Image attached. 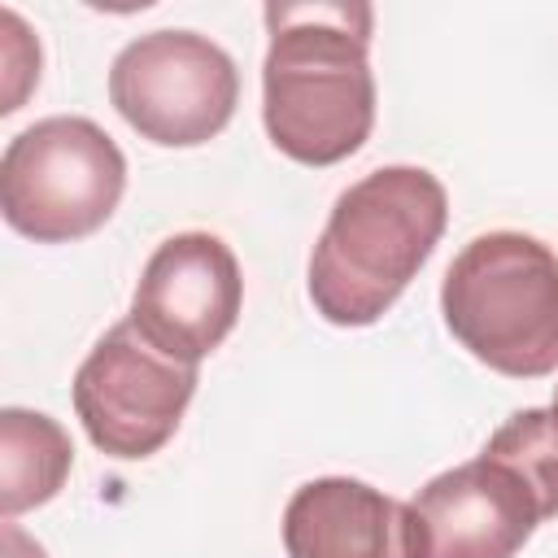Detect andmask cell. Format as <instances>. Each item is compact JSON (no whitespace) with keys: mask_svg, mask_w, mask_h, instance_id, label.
Here are the masks:
<instances>
[{"mask_svg":"<svg viewBox=\"0 0 558 558\" xmlns=\"http://www.w3.org/2000/svg\"><path fill=\"white\" fill-rule=\"evenodd\" d=\"M262 122L301 166L353 157L375 126L371 4H266Z\"/></svg>","mask_w":558,"mask_h":558,"instance_id":"cell-1","label":"cell"},{"mask_svg":"<svg viewBox=\"0 0 558 558\" xmlns=\"http://www.w3.org/2000/svg\"><path fill=\"white\" fill-rule=\"evenodd\" d=\"M449 196L423 166H379L349 183L310 253V301L336 327H371L445 235Z\"/></svg>","mask_w":558,"mask_h":558,"instance_id":"cell-2","label":"cell"},{"mask_svg":"<svg viewBox=\"0 0 558 558\" xmlns=\"http://www.w3.org/2000/svg\"><path fill=\"white\" fill-rule=\"evenodd\" d=\"M440 314L453 340L497 375L558 371V253L523 231L475 235L445 270Z\"/></svg>","mask_w":558,"mask_h":558,"instance_id":"cell-3","label":"cell"},{"mask_svg":"<svg viewBox=\"0 0 558 558\" xmlns=\"http://www.w3.org/2000/svg\"><path fill=\"white\" fill-rule=\"evenodd\" d=\"M126 192V157L92 118H44L0 157L4 222L35 244H70L109 222Z\"/></svg>","mask_w":558,"mask_h":558,"instance_id":"cell-4","label":"cell"},{"mask_svg":"<svg viewBox=\"0 0 558 558\" xmlns=\"http://www.w3.org/2000/svg\"><path fill=\"white\" fill-rule=\"evenodd\" d=\"M109 100L144 140L192 148L231 122L240 74L214 39L196 31H153L113 57Z\"/></svg>","mask_w":558,"mask_h":558,"instance_id":"cell-5","label":"cell"},{"mask_svg":"<svg viewBox=\"0 0 558 558\" xmlns=\"http://www.w3.org/2000/svg\"><path fill=\"white\" fill-rule=\"evenodd\" d=\"M70 392L87 440L109 458L135 462L179 432L196 392V366L161 353L131 318H122L92 344Z\"/></svg>","mask_w":558,"mask_h":558,"instance_id":"cell-6","label":"cell"},{"mask_svg":"<svg viewBox=\"0 0 558 558\" xmlns=\"http://www.w3.org/2000/svg\"><path fill=\"white\" fill-rule=\"evenodd\" d=\"M244 279L235 253L209 231H179L153 248L131 296V323L170 357L196 366L235 327Z\"/></svg>","mask_w":558,"mask_h":558,"instance_id":"cell-7","label":"cell"},{"mask_svg":"<svg viewBox=\"0 0 558 558\" xmlns=\"http://www.w3.org/2000/svg\"><path fill=\"white\" fill-rule=\"evenodd\" d=\"M405 510L414 558H514L541 523L527 484L488 453L432 475Z\"/></svg>","mask_w":558,"mask_h":558,"instance_id":"cell-8","label":"cell"},{"mask_svg":"<svg viewBox=\"0 0 558 558\" xmlns=\"http://www.w3.org/2000/svg\"><path fill=\"white\" fill-rule=\"evenodd\" d=\"M283 549L288 558H414L410 510L362 480L323 475L288 497Z\"/></svg>","mask_w":558,"mask_h":558,"instance_id":"cell-9","label":"cell"},{"mask_svg":"<svg viewBox=\"0 0 558 558\" xmlns=\"http://www.w3.org/2000/svg\"><path fill=\"white\" fill-rule=\"evenodd\" d=\"M74 466V445L65 427L39 410H0V514L17 519L52 501Z\"/></svg>","mask_w":558,"mask_h":558,"instance_id":"cell-10","label":"cell"},{"mask_svg":"<svg viewBox=\"0 0 558 558\" xmlns=\"http://www.w3.org/2000/svg\"><path fill=\"white\" fill-rule=\"evenodd\" d=\"M484 453L510 466L541 506V519L558 514V418L554 410H519L510 414L484 445Z\"/></svg>","mask_w":558,"mask_h":558,"instance_id":"cell-11","label":"cell"},{"mask_svg":"<svg viewBox=\"0 0 558 558\" xmlns=\"http://www.w3.org/2000/svg\"><path fill=\"white\" fill-rule=\"evenodd\" d=\"M4 26V105L0 113L22 109V96L31 92V83H39V44L31 39V31L22 26V17L13 9L0 13Z\"/></svg>","mask_w":558,"mask_h":558,"instance_id":"cell-12","label":"cell"},{"mask_svg":"<svg viewBox=\"0 0 558 558\" xmlns=\"http://www.w3.org/2000/svg\"><path fill=\"white\" fill-rule=\"evenodd\" d=\"M0 558H48L39 541H31L13 519L0 523Z\"/></svg>","mask_w":558,"mask_h":558,"instance_id":"cell-13","label":"cell"},{"mask_svg":"<svg viewBox=\"0 0 558 558\" xmlns=\"http://www.w3.org/2000/svg\"><path fill=\"white\" fill-rule=\"evenodd\" d=\"M549 410H554V418H558V388H554V405H549Z\"/></svg>","mask_w":558,"mask_h":558,"instance_id":"cell-14","label":"cell"}]
</instances>
